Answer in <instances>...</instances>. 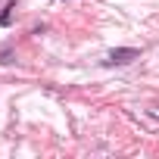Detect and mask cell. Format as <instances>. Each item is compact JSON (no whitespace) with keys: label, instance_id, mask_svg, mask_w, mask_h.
Wrapping results in <instances>:
<instances>
[{"label":"cell","instance_id":"6da1fadb","mask_svg":"<svg viewBox=\"0 0 159 159\" xmlns=\"http://www.w3.org/2000/svg\"><path fill=\"white\" fill-rule=\"evenodd\" d=\"M134 59H140V50L137 47H116V50H109L106 66H128Z\"/></svg>","mask_w":159,"mask_h":159},{"label":"cell","instance_id":"7a4b0ae2","mask_svg":"<svg viewBox=\"0 0 159 159\" xmlns=\"http://www.w3.org/2000/svg\"><path fill=\"white\" fill-rule=\"evenodd\" d=\"M13 19H16V0H10V3L0 10V28H10Z\"/></svg>","mask_w":159,"mask_h":159},{"label":"cell","instance_id":"3957f363","mask_svg":"<svg viewBox=\"0 0 159 159\" xmlns=\"http://www.w3.org/2000/svg\"><path fill=\"white\" fill-rule=\"evenodd\" d=\"M0 62H3V66L13 62V50H3V53H0Z\"/></svg>","mask_w":159,"mask_h":159}]
</instances>
